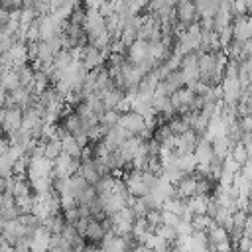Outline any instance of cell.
Wrapping results in <instances>:
<instances>
[{
  "label": "cell",
  "instance_id": "52a82bcc",
  "mask_svg": "<svg viewBox=\"0 0 252 252\" xmlns=\"http://www.w3.org/2000/svg\"><path fill=\"white\" fill-rule=\"evenodd\" d=\"M81 146L77 144V140L71 136V134H65L63 138H61V152H65L67 156H71V158H81Z\"/></svg>",
  "mask_w": 252,
  "mask_h": 252
},
{
  "label": "cell",
  "instance_id": "8992f818",
  "mask_svg": "<svg viewBox=\"0 0 252 252\" xmlns=\"http://www.w3.org/2000/svg\"><path fill=\"white\" fill-rule=\"evenodd\" d=\"M104 228H102V224L98 222V220H94L93 217L89 219V222H87V226H85V230H83V234L89 238V240H93V242H100L102 240V236H104Z\"/></svg>",
  "mask_w": 252,
  "mask_h": 252
},
{
  "label": "cell",
  "instance_id": "30bf717a",
  "mask_svg": "<svg viewBox=\"0 0 252 252\" xmlns=\"http://www.w3.org/2000/svg\"><path fill=\"white\" fill-rule=\"evenodd\" d=\"M22 4H24V0H0V8L6 12H16Z\"/></svg>",
  "mask_w": 252,
  "mask_h": 252
},
{
  "label": "cell",
  "instance_id": "6da1fadb",
  "mask_svg": "<svg viewBox=\"0 0 252 252\" xmlns=\"http://www.w3.org/2000/svg\"><path fill=\"white\" fill-rule=\"evenodd\" d=\"M116 126L124 128V130L130 132L132 136H138V134L146 128V120H144L142 114H138V112H134V110H128V112L118 114V122H116Z\"/></svg>",
  "mask_w": 252,
  "mask_h": 252
},
{
  "label": "cell",
  "instance_id": "4fadbf2b",
  "mask_svg": "<svg viewBox=\"0 0 252 252\" xmlns=\"http://www.w3.org/2000/svg\"><path fill=\"white\" fill-rule=\"evenodd\" d=\"M2 191H4V177L0 175V193H2Z\"/></svg>",
  "mask_w": 252,
  "mask_h": 252
},
{
  "label": "cell",
  "instance_id": "277c9868",
  "mask_svg": "<svg viewBox=\"0 0 252 252\" xmlns=\"http://www.w3.org/2000/svg\"><path fill=\"white\" fill-rule=\"evenodd\" d=\"M81 63H83V67H85L87 71L96 69V67L102 63V53H100V49H96V47H93V45L85 47V49H83V55H81Z\"/></svg>",
  "mask_w": 252,
  "mask_h": 252
},
{
  "label": "cell",
  "instance_id": "9c48e42d",
  "mask_svg": "<svg viewBox=\"0 0 252 252\" xmlns=\"http://www.w3.org/2000/svg\"><path fill=\"white\" fill-rule=\"evenodd\" d=\"M161 222L163 224H169V226H177V222H179V215H175V213H169V211H161Z\"/></svg>",
  "mask_w": 252,
  "mask_h": 252
},
{
  "label": "cell",
  "instance_id": "5bb4252c",
  "mask_svg": "<svg viewBox=\"0 0 252 252\" xmlns=\"http://www.w3.org/2000/svg\"><path fill=\"white\" fill-rule=\"evenodd\" d=\"M96 2H100V0H87V4H91V6H94Z\"/></svg>",
  "mask_w": 252,
  "mask_h": 252
},
{
  "label": "cell",
  "instance_id": "8fae6325",
  "mask_svg": "<svg viewBox=\"0 0 252 252\" xmlns=\"http://www.w3.org/2000/svg\"><path fill=\"white\" fill-rule=\"evenodd\" d=\"M10 18H12V14L0 8V32H2V30H4L6 26H8V22H10Z\"/></svg>",
  "mask_w": 252,
  "mask_h": 252
},
{
  "label": "cell",
  "instance_id": "ba28073f",
  "mask_svg": "<svg viewBox=\"0 0 252 252\" xmlns=\"http://www.w3.org/2000/svg\"><path fill=\"white\" fill-rule=\"evenodd\" d=\"M154 232H158V234H159V236H161V238H163L167 244H169V242H173V240L177 238L175 228H173V226H169V224H163V222H161V224H159V226H158Z\"/></svg>",
  "mask_w": 252,
  "mask_h": 252
},
{
  "label": "cell",
  "instance_id": "3957f363",
  "mask_svg": "<svg viewBox=\"0 0 252 252\" xmlns=\"http://www.w3.org/2000/svg\"><path fill=\"white\" fill-rule=\"evenodd\" d=\"M128 57L132 63H142V61L150 59V41L136 37L128 47Z\"/></svg>",
  "mask_w": 252,
  "mask_h": 252
},
{
  "label": "cell",
  "instance_id": "5b68a950",
  "mask_svg": "<svg viewBox=\"0 0 252 252\" xmlns=\"http://www.w3.org/2000/svg\"><path fill=\"white\" fill-rule=\"evenodd\" d=\"M232 37L238 41H248L250 37V22L246 16H238L232 26Z\"/></svg>",
  "mask_w": 252,
  "mask_h": 252
},
{
  "label": "cell",
  "instance_id": "7a4b0ae2",
  "mask_svg": "<svg viewBox=\"0 0 252 252\" xmlns=\"http://www.w3.org/2000/svg\"><path fill=\"white\" fill-rule=\"evenodd\" d=\"M0 126L4 132H14L22 126V108L20 106H4L0 108Z\"/></svg>",
  "mask_w": 252,
  "mask_h": 252
},
{
  "label": "cell",
  "instance_id": "7c38bea8",
  "mask_svg": "<svg viewBox=\"0 0 252 252\" xmlns=\"http://www.w3.org/2000/svg\"><path fill=\"white\" fill-rule=\"evenodd\" d=\"M6 220H8V219H4V217L0 215V232H2V230H4V226H6Z\"/></svg>",
  "mask_w": 252,
  "mask_h": 252
}]
</instances>
